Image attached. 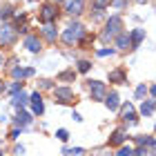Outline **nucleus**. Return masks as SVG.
<instances>
[{"mask_svg":"<svg viewBox=\"0 0 156 156\" xmlns=\"http://www.w3.org/2000/svg\"><path fill=\"white\" fill-rule=\"evenodd\" d=\"M120 29H123V20H120L118 16L109 18V23L105 25V31H103V40H109V38H116Z\"/></svg>","mask_w":156,"mask_h":156,"instance_id":"nucleus-1","label":"nucleus"},{"mask_svg":"<svg viewBox=\"0 0 156 156\" xmlns=\"http://www.w3.org/2000/svg\"><path fill=\"white\" fill-rule=\"evenodd\" d=\"M85 34V29H83V25H78V23H74V25H69L67 27V31L62 34V40L67 42V45H72V42H76L78 38H80Z\"/></svg>","mask_w":156,"mask_h":156,"instance_id":"nucleus-2","label":"nucleus"},{"mask_svg":"<svg viewBox=\"0 0 156 156\" xmlns=\"http://www.w3.org/2000/svg\"><path fill=\"white\" fill-rule=\"evenodd\" d=\"M16 34H18L16 27L0 25V42H2V45H13V42H16Z\"/></svg>","mask_w":156,"mask_h":156,"instance_id":"nucleus-3","label":"nucleus"},{"mask_svg":"<svg viewBox=\"0 0 156 156\" xmlns=\"http://www.w3.org/2000/svg\"><path fill=\"white\" fill-rule=\"evenodd\" d=\"M89 94H91V98H96V101H101V98L107 96L105 94V85L101 80H89Z\"/></svg>","mask_w":156,"mask_h":156,"instance_id":"nucleus-4","label":"nucleus"},{"mask_svg":"<svg viewBox=\"0 0 156 156\" xmlns=\"http://www.w3.org/2000/svg\"><path fill=\"white\" fill-rule=\"evenodd\" d=\"M54 94H56V101H58V103H69L74 98V91L69 87H56Z\"/></svg>","mask_w":156,"mask_h":156,"instance_id":"nucleus-5","label":"nucleus"},{"mask_svg":"<svg viewBox=\"0 0 156 156\" xmlns=\"http://www.w3.org/2000/svg\"><path fill=\"white\" fill-rule=\"evenodd\" d=\"M56 13H58V9H56L54 5H45L42 7V13H40V20L42 23H51V20L56 18Z\"/></svg>","mask_w":156,"mask_h":156,"instance_id":"nucleus-6","label":"nucleus"},{"mask_svg":"<svg viewBox=\"0 0 156 156\" xmlns=\"http://www.w3.org/2000/svg\"><path fill=\"white\" fill-rule=\"evenodd\" d=\"M25 47L29 49V51L38 54L40 49H42V42H40V38H38V36H27V38H25Z\"/></svg>","mask_w":156,"mask_h":156,"instance_id":"nucleus-7","label":"nucleus"},{"mask_svg":"<svg viewBox=\"0 0 156 156\" xmlns=\"http://www.w3.org/2000/svg\"><path fill=\"white\" fill-rule=\"evenodd\" d=\"M116 47L118 49H132V36L125 34V31H120L116 36Z\"/></svg>","mask_w":156,"mask_h":156,"instance_id":"nucleus-8","label":"nucleus"},{"mask_svg":"<svg viewBox=\"0 0 156 156\" xmlns=\"http://www.w3.org/2000/svg\"><path fill=\"white\" fill-rule=\"evenodd\" d=\"M29 101H31V109H34V114H42V112H45V105H42V98H40V94H34L31 98H29Z\"/></svg>","mask_w":156,"mask_h":156,"instance_id":"nucleus-9","label":"nucleus"},{"mask_svg":"<svg viewBox=\"0 0 156 156\" xmlns=\"http://www.w3.org/2000/svg\"><path fill=\"white\" fill-rule=\"evenodd\" d=\"M85 9V0H72V2L67 5V11L72 13V16H78V13H83Z\"/></svg>","mask_w":156,"mask_h":156,"instance_id":"nucleus-10","label":"nucleus"},{"mask_svg":"<svg viewBox=\"0 0 156 156\" xmlns=\"http://www.w3.org/2000/svg\"><path fill=\"white\" fill-rule=\"evenodd\" d=\"M105 105H107V109H112V112H116L118 109V94H114V91H112V94H107L105 96Z\"/></svg>","mask_w":156,"mask_h":156,"instance_id":"nucleus-11","label":"nucleus"},{"mask_svg":"<svg viewBox=\"0 0 156 156\" xmlns=\"http://www.w3.org/2000/svg\"><path fill=\"white\" fill-rule=\"evenodd\" d=\"M120 116H123L125 120L129 118V123H136V114H134V107H132L129 103H127V105H123V109H120Z\"/></svg>","mask_w":156,"mask_h":156,"instance_id":"nucleus-12","label":"nucleus"},{"mask_svg":"<svg viewBox=\"0 0 156 156\" xmlns=\"http://www.w3.org/2000/svg\"><path fill=\"white\" fill-rule=\"evenodd\" d=\"M123 140H125V132L116 129L114 134H112V138H109V145H123Z\"/></svg>","mask_w":156,"mask_h":156,"instance_id":"nucleus-13","label":"nucleus"},{"mask_svg":"<svg viewBox=\"0 0 156 156\" xmlns=\"http://www.w3.org/2000/svg\"><path fill=\"white\" fill-rule=\"evenodd\" d=\"M154 109H156V103L154 101H145L143 105H140V114H143V116H150Z\"/></svg>","mask_w":156,"mask_h":156,"instance_id":"nucleus-14","label":"nucleus"},{"mask_svg":"<svg viewBox=\"0 0 156 156\" xmlns=\"http://www.w3.org/2000/svg\"><path fill=\"white\" fill-rule=\"evenodd\" d=\"M109 83H125V72L123 69H114L109 74Z\"/></svg>","mask_w":156,"mask_h":156,"instance_id":"nucleus-15","label":"nucleus"},{"mask_svg":"<svg viewBox=\"0 0 156 156\" xmlns=\"http://www.w3.org/2000/svg\"><path fill=\"white\" fill-rule=\"evenodd\" d=\"M11 103H13V107H18V109H20V107H23V105L27 103V94H25L23 89H20V94L13 96V101H11Z\"/></svg>","mask_w":156,"mask_h":156,"instance_id":"nucleus-16","label":"nucleus"},{"mask_svg":"<svg viewBox=\"0 0 156 156\" xmlns=\"http://www.w3.org/2000/svg\"><path fill=\"white\" fill-rule=\"evenodd\" d=\"M16 123H18L20 127H25V125H29V123H31V116L27 114V112H20V109H18V118H16Z\"/></svg>","mask_w":156,"mask_h":156,"instance_id":"nucleus-17","label":"nucleus"},{"mask_svg":"<svg viewBox=\"0 0 156 156\" xmlns=\"http://www.w3.org/2000/svg\"><path fill=\"white\" fill-rule=\"evenodd\" d=\"M11 74L16 76V78H27V76H34V69H23V67H16Z\"/></svg>","mask_w":156,"mask_h":156,"instance_id":"nucleus-18","label":"nucleus"},{"mask_svg":"<svg viewBox=\"0 0 156 156\" xmlns=\"http://www.w3.org/2000/svg\"><path fill=\"white\" fill-rule=\"evenodd\" d=\"M143 36H145V34H143V29H136V31L132 34V49L140 45V40H143Z\"/></svg>","mask_w":156,"mask_h":156,"instance_id":"nucleus-19","label":"nucleus"},{"mask_svg":"<svg viewBox=\"0 0 156 156\" xmlns=\"http://www.w3.org/2000/svg\"><path fill=\"white\" fill-rule=\"evenodd\" d=\"M42 36H45L47 40H56V29H54L51 25H47L45 29H42Z\"/></svg>","mask_w":156,"mask_h":156,"instance_id":"nucleus-20","label":"nucleus"},{"mask_svg":"<svg viewBox=\"0 0 156 156\" xmlns=\"http://www.w3.org/2000/svg\"><path fill=\"white\" fill-rule=\"evenodd\" d=\"M65 156H78V154H83L80 147H65V152H62Z\"/></svg>","mask_w":156,"mask_h":156,"instance_id":"nucleus-21","label":"nucleus"},{"mask_svg":"<svg viewBox=\"0 0 156 156\" xmlns=\"http://www.w3.org/2000/svg\"><path fill=\"white\" fill-rule=\"evenodd\" d=\"M89 67H91V62L89 60H80V62H78V72H89Z\"/></svg>","mask_w":156,"mask_h":156,"instance_id":"nucleus-22","label":"nucleus"},{"mask_svg":"<svg viewBox=\"0 0 156 156\" xmlns=\"http://www.w3.org/2000/svg\"><path fill=\"white\" fill-rule=\"evenodd\" d=\"M11 13V7L9 5H0V18H7Z\"/></svg>","mask_w":156,"mask_h":156,"instance_id":"nucleus-23","label":"nucleus"},{"mask_svg":"<svg viewBox=\"0 0 156 156\" xmlns=\"http://www.w3.org/2000/svg\"><path fill=\"white\" fill-rule=\"evenodd\" d=\"M136 143H138V145H152L154 140H152L150 136H138V138H136Z\"/></svg>","mask_w":156,"mask_h":156,"instance_id":"nucleus-24","label":"nucleus"},{"mask_svg":"<svg viewBox=\"0 0 156 156\" xmlns=\"http://www.w3.org/2000/svg\"><path fill=\"white\" fill-rule=\"evenodd\" d=\"M116 156H134V152H132V147H120Z\"/></svg>","mask_w":156,"mask_h":156,"instance_id":"nucleus-25","label":"nucleus"},{"mask_svg":"<svg viewBox=\"0 0 156 156\" xmlns=\"http://www.w3.org/2000/svg\"><path fill=\"white\" fill-rule=\"evenodd\" d=\"M147 94V87H145V85H138V87H136V98H143Z\"/></svg>","mask_w":156,"mask_h":156,"instance_id":"nucleus-26","label":"nucleus"},{"mask_svg":"<svg viewBox=\"0 0 156 156\" xmlns=\"http://www.w3.org/2000/svg\"><path fill=\"white\" fill-rule=\"evenodd\" d=\"M107 5H109V0H94V7H96V9H105Z\"/></svg>","mask_w":156,"mask_h":156,"instance_id":"nucleus-27","label":"nucleus"},{"mask_svg":"<svg viewBox=\"0 0 156 156\" xmlns=\"http://www.w3.org/2000/svg\"><path fill=\"white\" fill-rule=\"evenodd\" d=\"M58 78H60V80H74V72H62Z\"/></svg>","mask_w":156,"mask_h":156,"instance_id":"nucleus-28","label":"nucleus"},{"mask_svg":"<svg viewBox=\"0 0 156 156\" xmlns=\"http://www.w3.org/2000/svg\"><path fill=\"white\" fill-rule=\"evenodd\" d=\"M56 136H58L60 140H67V138H69V134H67V129H58V132H56Z\"/></svg>","mask_w":156,"mask_h":156,"instance_id":"nucleus-29","label":"nucleus"},{"mask_svg":"<svg viewBox=\"0 0 156 156\" xmlns=\"http://www.w3.org/2000/svg\"><path fill=\"white\" fill-rule=\"evenodd\" d=\"M114 54V49H101V51H98V56H112Z\"/></svg>","mask_w":156,"mask_h":156,"instance_id":"nucleus-30","label":"nucleus"},{"mask_svg":"<svg viewBox=\"0 0 156 156\" xmlns=\"http://www.w3.org/2000/svg\"><path fill=\"white\" fill-rule=\"evenodd\" d=\"M134 156H147V152L143 150V147H138V150H136V152H134Z\"/></svg>","mask_w":156,"mask_h":156,"instance_id":"nucleus-31","label":"nucleus"},{"mask_svg":"<svg viewBox=\"0 0 156 156\" xmlns=\"http://www.w3.org/2000/svg\"><path fill=\"white\" fill-rule=\"evenodd\" d=\"M152 156H156V140L152 143Z\"/></svg>","mask_w":156,"mask_h":156,"instance_id":"nucleus-32","label":"nucleus"},{"mask_svg":"<svg viewBox=\"0 0 156 156\" xmlns=\"http://www.w3.org/2000/svg\"><path fill=\"white\" fill-rule=\"evenodd\" d=\"M123 2H125V0H114V5H116V7H123Z\"/></svg>","mask_w":156,"mask_h":156,"instance_id":"nucleus-33","label":"nucleus"},{"mask_svg":"<svg viewBox=\"0 0 156 156\" xmlns=\"http://www.w3.org/2000/svg\"><path fill=\"white\" fill-rule=\"evenodd\" d=\"M150 91H152V96H156V85H154V87H152Z\"/></svg>","mask_w":156,"mask_h":156,"instance_id":"nucleus-34","label":"nucleus"},{"mask_svg":"<svg viewBox=\"0 0 156 156\" xmlns=\"http://www.w3.org/2000/svg\"><path fill=\"white\" fill-rule=\"evenodd\" d=\"M2 91H5V85H2V80H0V94H2Z\"/></svg>","mask_w":156,"mask_h":156,"instance_id":"nucleus-35","label":"nucleus"},{"mask_svg":"<svg viewBox=\"0 0 156 156\" xmlns=\"http://www.w3.org/2000/svg\"><path fill=\"white\" fill-rule=\"evenodd\" d=\"M2 60H5V58H2V56H0V67H2Z\"/></svg>","mask_w":156,"mask_h":156,"instance_id":"nucleus-36","label":"nucleus"},{"mask_svg":"<svg viewBox=\"0 0 156 156\" xmlns=\"http://www.w3.org/2000/svg\"><path fill=\"white\" fill-rule=\"evenodd\" d=\"M56 2H60V0H56Z\"/></svg>","mask_w":156,"mask_h":156,"instance_id":"nucleus-37","label":"nucleus"},{"mask_svg":"<svg viewBox=\"0 0 156 156\" xmlns=\"http://www.w3.org/2000/svg\"><path fill=\"white\" fill-rule=\"evenodd\" d=\"M0 156H2V152H0Z\"/></svg>","mask_w":156,"mask_h":156,"instance_id":"nucleus-38","label":"nucleus"},{"mask_svg":"<svg viewBox=\"0 0 156 156\" xmlns=\"http://www.w3.org/2000/svg\"><path fill=\"white\" fill-rule=\"evenodd\" d=\"M140 2H143V0H140Z\"/></svg>","mask_w":156,"mask_h":156,"instance_id":"nucleus-39","label":"nucleus"}]
</instances>
